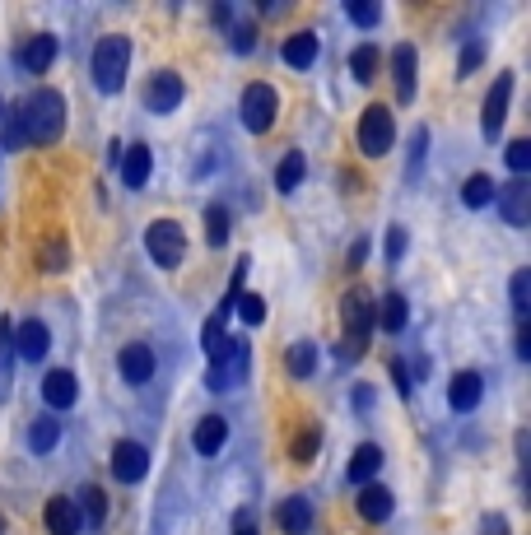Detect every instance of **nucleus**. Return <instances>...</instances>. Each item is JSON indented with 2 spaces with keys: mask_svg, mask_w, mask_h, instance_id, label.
<instances>
[{
  "mask_svg": "<svg viewBox=\"0 0 531 535\" xmlns=\"http://www.w3.org/2000/svg\"><path fill=\"white\" fill-rule=\"evenodd\" d=\"M19 117H24L28 145H52L66 131V98L56 94V89H33L19 103Z\"/></svg>",
  "mask_w": 531,
  "mask_h": 535,
  "instance_id": "obj_1",
  "label": "nucleus"
},
{
  "mask_svg": "<svg viewBox=\"0 0 531 535\" xmlns=\"http://www.w3.org/2000/svg\"><path fill=\"white\" fill-rule=\"evenodd\" d=\"M341 317H345V340H341V349H336V359L354 363L368 349V335H373V298H368L364 289H350L341 303Z\"/></svg>",
  "mask_w": 531,
  "mask_h": 535,
  "instance_id": "obj_2",
  "label": "nucleus"
},
{
  "mask_svg": "<svg viewBox=\"0 0 531 535\" xmlns=\"http://www.w3.org/2000/svg\"><path fill=\"white\" fill-rule=\"evenodd\" d=\"M126 66H131V38H122V33L98 38V47H94V84L103 89V94H122Z\"/></svg>",
  "mask_w": 531,
  "mask_h": 535,
  "instance_id": "obj_3",
  "label": "nucleus"
},
{
  "mask_svg": "<svg viewBox=\"0 0 531 535\" xmlns=\"http://www.w3.org/2000/svg\"><path fill=\"white\" fill-rule=\"evenodd\" d=\"M145 252H150V261L159 270H177L187 261V233H182V224L177 219H154L145 228Z\"/></svg>",
  "mask_w": 531,
  "mask_h": 535,
  "instance_id": "obj_4",
  "label": "nucleus"
},
{
  "mask_svg": "<svg viewBox=\"0 0 531 535\" xmlns=\"http://www.w3.org/2000/svg\"><path fill=\"white\" fill-rule=\"evenodd\" d=\"M396 145V117L392 107H364V117H359V149H364V159H382L387 149Z\"/></svg>",
  "mask_w": 531,
  "mask_h": 535,
  "instance_id": "obj_5",
  "label": "nucleus"
},
{
  "mask_svg": "<svg viewBox=\"0 0 531 535\" xmlns=\"http://www.w3.org/2000/svg\"><path fill=\"white\" fill-rule=\"evenodd\" d=\"M238 112H243V126H247V131H252V135H266L275 126V117H280V94H275L266 80L247 84Z\"/></svg>",
  "mask_w": 531,
  "mask_h": 535,
  "instance_id": "obj_6",
  "label": "nucleus"
},
{
  "mask_svg": "<svg viewBox=\"0 0 531 535\" xmlns=\"http://www.w3.org/2000/svg\"><path fill=\"white\" fill-rule=\"evenodd\" d=\"M112 475L122 484H140L145 475H150V447L136 438H122L117 447H112Z\"/></svg>",
  "mask_w": 531,
  "mask_h": 535,
  "instance_id": "obj_7",
  "label": "nucleus"
},
{
  "mask_svg": "<svg viewBox=\"0 0 531 535\" xmlns=\"http://www.w3.org/2000/svg\"><path fill=\"white\" fill-rule=\"evenodd\" d=\"M494 201H499L504 224H513V228L531 224V182L527 177H513V182H504V187H494Z\"/></svg>",
  "mask_w": 531,
  "mask_h": 535,
  "instance_id": "obj_8",
  "label": "nucleus"
},
{
  "mask_svg": "<svg viewBox=\"0 0 531 535\" xmlns=\"http://www.w3.org/2000/svg\"><path fill=\"white\" fill-rule=\"evenodd\" d=\"M508 98H513V75H499L494 80V89L485 94V112H480V131H485V140H494V135L504 131V117H508Z\"/></svg>",
  "mask_w": 531,
  "mask_h": 535,
  "instance_id": "obj_9",
  "label": "nucleus"
},
{
  "mask_svg": "<svg viewBox=\"0 0 531 535\" xmlns=\"http://www.w3.org/2000/svg\"><path fill=\"white\" fill-rule=\"evenodd\" d=\"M47 345H52V331H47V321L28 317V321H19V326H14V354H19V359L42 363V359H47Z\"/></svg>",
  "mask_w": 531,
  "mask_h": 535,
  "instance_id": "obj_10",
  "label": "nucleus"
},
{
  "mask_svg": "<svg viewBox=\"0 0 531 535\" xmlns=\"http://www.w3.org/2000/svg\"><path fill=\"white\" fill-rule=\"evenodd\" d=\"M182 94H187V89H182V75H173V70H159V75L145 84V107L164 117V112H177Z\"/></svg>",
  "mask_w": 531,
  "mask_h": 535,
  "instance_id": "obj_11",
  "label": "nucleus"
},
{
  "mask_svg": "<svg viewBox=\"0 0 531 535\" xmlns=\"http://www.w3.org/2000/svg\"><path fill=\"white\" fill-rule=\"evenodd\" d=\"M42 401H47V410H70V405L80 401L75 373H70V368H52V373L42 377Z\"/></svg>",
  "mask_w": 531,
  "mask_h": 535,
  "instance_id": "obj_12",
  "label": "nucleus"
},
{
  "mask_svg": "<svg viewBox=\"0 0 531 535\" xmlns=\"http://www.w3.org/2000/svg\"><path fill=\"white\" fill-rule=\"evenodd\" d=\"M117 373L131 382V387H145L154 377V349L150 345H126L122 354H117Z\"/></svg>",
  "mask_w": 531,
  "mask_h": 535,
  "instance_id": "obj_13",
  "label": "nucleus"
},
{
  "mask_svg": "<svg viewBox=\"0 0 531 535\" xmlns=\"http://www.w3.org/2000/svg\"><path fill=\"white\" fill-rule=\"evenodd\" d=\"M117 163H122V187H131V191H140L145 182H150V173H154L150 145H126Z\"/></svg>",
  "mask_w": 531,
  "mask_h": 535,
  "instance_id": "obj_14",
  "label": "nucleus"
},
{
  "mask_svg": "<svg viewBox=\"0 0 531 535\" xmlns=\"http://www.w3.org/2000/svg\"><path fill=\"white\" fill-rule=\"evenodd\" d=\"M56 52H61V42H56L52 33H38V38H28L24 47H19V66H24L28 75H47V66L56 61Z\"/></svg>",
  "mask_w": 531,
  "mask_h": 535,
  "instance_id": "obj_15",
  "label": "nucleus"
},
{
  "mask_svg": "<svg viewBox=\"0 0 531 535\" xmlns=\"http://www.w3.org/2000/svg\"><path fill=\"white\" fill-rule=\"evenodd\" d=\"M229 442V419L224 415H205L196 419V428H191V447L201 456H219V447Z\"/></svg>",
  "mask_w": 531,
  "mask_h": 535,
  "instance_id": "obj_16",
  "label": "nucleus"
},
{
  "mask_svg": "<svg viewBox=\"0 0 531 535\" xmlns=\"http://www.w3.org/2000/svg\"><path fill=\"white\" fill-rule=\"evenodd\" d=\"M275 522H280V531L285 535H308L313 531V503L303 494H289L280 508H275Z\"/></svg>",
  "mask_w": 531,
  "mask_h": 535,
  "instance_id": "obj_17",
  "label": "nucleus"
},
{
  "mask_svg": "<svg viewBox=\"0 0 531 535\" xmlns=\"http://www.w3.org/2000/svg\"><path fill=\"white\" fill-rule=\"evenodd\" d=\"M317 56H322V38H317L313 28H299V33L285 38V66L308 70V66H317Z\"/></svg>",
  "mask_w": 531,
  "mask_h": 535,
  "instance_id": "obj_18",
  "label": "nucleus"
},
{
  "mask_svg": "<svg viewBox=\"0 0 531 535\" xmlns=\"http://www.w3.org/2000/svg\"><path fill=\"white\" fill-rule=\"evenodd\" d=\"M480 396H485V382H480L476 368H466V373L452 377V387H448V405L457 410V415H466V410H476Z\"/></svg>",
  "mask_w": 531,
  "mask_h": 535,
  "instance_id": "obj_19",
  "label": "nucleus"
},
{
  "mask_svg": "<svg viewBox=\"0 0 531 535\" xmlns=\"http://www.w3.org/2000/svg\"><path fill=\"white\" fill-rule=\"evenodd\" d=\"M392 489H387V484H364V489H359V517H364V522H373V526H382L387 522V517H392Z\"/></svg>",
  "mask_w": 531,
  "mask_h": 535,
  "instance_id": "obj_20",
  "label": "nucleus"
},
{
  "mask_svg": "<svg viewBox=\"0 0 531 535\" xmlns=\"http://www.w3.org/2000/svg\"><path fill=\"white\" fill-rule=\"evenodd\" d=\"M42 522H47V535H75L80 531V508H75V498H47Z\"/></svg>",
  "mask_w": 531,
  "mask_h": 535,
  "instance_id": "obj_21",
  "label": "nucleus"
},
{
  "mask_svg": "<svg viewBox=\"0 0 531 535\" xmlns=\"http://www.w3.org/2000/svg\"><path fill=\"white\" fill-rule=\"evenodd\" d=\"M378 475H382V447H378V442H364V447L350 456V470H345V480L364 489V484H373Z\"/></svg>",
  "mask_w": 531,
  "mask_h": 535,
  "instance_id": "obj_22",
  "label": "nucleus"
},
{
  "mask_svg": "<svg viewBox=\"0 0 531 535\" xmlns=\"http://www.w3.org/2000/svg\"><path fill=\"white\" fill-rule=\"evenodd\" d=\"M201 345H205V354H210V363H229L233 354H238V345H233V335H229V326H224V317H219V312L205 321Z\"/></svg>",
  "mask_w": 531,
  "mask_h": 535,
  "instance_id": "obj_23",
  "label": "nucleus"
},
{
  "mask_svg": "<svg viewBox=\"0 0 531 535\" xmlns=\"http://www.w3.org/2000/svg\"><path fill=\"white\" fill-rule=\"evenodd\" d=\"M392 80H396V103H410L415 98V47L401 42L392 52Z\"/></svg>",
  "mask_w": 531,
  "mask_h": 535,
  "instance_id": "obj_24",
  "label": "nucleus"
},
{
  "mask_svg": "<svg viewBox=\"0 0 531 535\" xmlns=\"http://www.w3.org/2000/svg\"><path fill=\"white\" fill-rule=\"evenodd\" d=\"M406 321H410L406 298H401V294H382V303L373 308V326H382L387 335H396V331H406Z\"/></svg>",
  "mask_w": 531,
  "mask_h": 535,
  "instance_id": "obj_25",
  "label": "nucleus"
},
{
  "mask_svg": "<svg viewBox=\"0 0 531 535\" xmlns=\"http://www.w3.org/2000/svg\"><path fill=\"white\" fill-rule=\"evenodd\" d=\"M303 173H308V159H303L299 149H289L285 159H280V168H275V191H280V196H294V191L303 187Z\"/></svg>",
  "mask_w": 531,
  "mask_h": 535,
  "instance_id": "obj_26",
  "label": "nucleus"
},
{
  "mask_svg": "<svg viewBox=\"0 0 531 535\" xmlns=\"http://www.w3.org/2000/svg\"><path fill=\"white\" fill-rule=\"evenodd\" d=\"M56 442H61V424H56L52 415H38L33 424H28V447H33L38 456L56 452Z\"/></svg>",
  "mask_w": 531,
  "mask_h": 535,
  "instance_id": "obj_27",
  "label": "nucleus"
},
{
  "mask_svg": "<svg viewBox=\"0 0 531 535\" xmlns=\"http://www.w3.org/2000/svg\"><path fill=\"white\" fill-rule=\"evenodd\" d=\"M285 368H289V377H313L317 373V345L313 340H299V345H289V354H285Z\"/></svg>",
  "mask_w": 531,
  "mask_h": 535,
  "instance_id": "obj_28",
  "label": "nucleus"
},
{
  "mask_svg": "<svg viewBox=\"0 0 531 535\" xmlns=\"http://www.w3.org/2000/svg\"><path fill=\"white\" fill-rule=\"evenodd\" d=\"M378 66H382L378 47H373V42H359V47H354V56H350L354 80H359V84H373V80H378Z\"/></svg>",
  "mask_w": 531,
  "mask_h": 535,
  "instance_id": "obj_29",
  "label": "nucleus"
},
{
  "mask_svg": "<svg viewBox=\"0 0 531 535\" xmlns=\"http://www.w3.org/2000/svg\"><path fill=\"white\" fill-rule=\"evenodd\" d=\"M10 382H14V321L5 317L0 321V401H5Z\"/></svg>",
  "mask_w": 531,
  "mask_h": 535,
  "instance_id": "obj_30",
  "label": "nucleus"
},
{
  "mask_svg": "<svg viewBox=\"0 0 531 535\" xmlns=\"http://www.w3.org/2000/svg\"><path fill=\"white\" fill-rule=\"evenodd\" d=\"M75 508H80V522H89V526L108 522V498H103V489H98V484H84V498L75 503Z\"/></svg>",
  "mask_w": 531,
  "mask_h": 535,
  "instance_id": "obj_31",
  "label": "nucleus"
},
{
  "mask_svg": "<svg viewBox=\"0 0 531 535\" xmlns=\"http://www.w3.org/2000/svg\"><path fill=\"white\" fill-rule=\"evenodd\" d=\"M462 201L471 205V210H485V205L494 201V177L490 173H471L462 187Z\"/></svg>",
  "mask_w": 531,
  "mask_h": 535,
  "instance_id": "obj_32",
  "label": "nucleus"
},
{
  "mask_svg": "<svg viewBox=\"0 0 531 535\" xmlns=\"http://www.w3.org/2000/svg\"><path fill=\"white\" fill-rule=\"evenodd\" d=\"M205 242H210V247H224V242H229V210H224V205H210V210H205Z\"/></svg>",
  "mask_w": 531,
  "mask_h": 535,
  "instance_id": "obj_33",
  "label": "nucleus"
},
{
  "mask_svg": "<svg viewBox=\"0 0 531 535\" xmlns=\"http://www.w3.org/2000/svg\"><path fill=\"white\" fill-rule=\"evenodd\" d=\"M233 308H238V317H243L247 326H261V321H266V303H261V294H238L233 298Z\"/></svg>",
  "mask_w": 531,
  "mask_h": 535,
  "instance_id": "obj_34",
  "label": "nucleus"
},
{
  "mask_svg": "<svg viewBox=\"0 0 531 535\" xmlns=\"http://www.w3.org/2000/svg\"><path fill=\"white\" fill-rule=\"evenodd\" d=\"M508 298H513V312L527 317V303H531V270H518L513 284H508Z\"/></svg>",
  "mask_w": 531,
  "mask_h": 535,
  "instance_id": "obj_35",
  "label": "nucleus"
},
{
  "mask_svg": "<svg viewBox=\"0 0 531 535\" xmlns=\"http://www.w3.org/2000/svg\"><path fill=\"white\" fill-rule=\"evenodd\" d=\"M345 14H350V24L373 28L382 19V5H368V0H345Z\"/></svg>",
  "mask_w": 531,
  "mask_h": 535,
  "instance_id": "obj_36",
  "label": "nucleus"
},
{
  "mask_svg": "<svg viewBox=\"0 0 531 535\" xmlns=\"http://www.w3.org/2000/svg\"><path fill=\"white\" fill-rule=\"evenodd\" d=\"M317 442H322V433H317V428H299V433H294V447H289V456H294V461H313V456H317Z\"/></svg>",
  "mask_w": 531,
  "mask_h": 535,
  "instance_id": "obj_37",
  "label": "nucleus"
},
{
  "mask_svg": "<svg viewBox=\"0 0 531 535\" xmlns=\"http://www.w3.org/2000/svg\"><path fill=\"white\" fill-rule=\"evenodd\" d=\"M224 28H229V47H233L238 56H247L252 47H257V28H252V24H233V19H229Z\"/></svg>",
  "mask_w": 531,
  "mask_h": 535,
  "instance_id": "obj_38",
  "label": "nucleus"
},
{
  "mask_svg": "<svg viewBox=\"0 0 531 535\" xmlns=\"http://www.w3.org/2000/svg\"><path fill=\"white\" fill-rule=\"evenodd\" d=\"M504 159H508V168H513V177H527V168H531V140H513V145L504 149Z\"/></svg>",
  "mask_w": 531,
  "mask_h": 535,
  "instance_id": "obj_39",
  "label": "nucleus"
},
{
  "mask_svg": "<svg viewBox=\"0 0 531 535\" xmlns=\"http://www.w3.org/2000/svg\"><path fill=\"white\" fill-rule=\"evenodd\" d=\"M0 135H5V149H24L28 135H24V117H19V107H10V117H5V126H0Z\"/></svg>",
  "mask_w": 531,
  "mask_h": 535,
  "instance_id": "obj_40",
  "label": "nucleus"
},
{
  "mask_svg": "<svg viewBox=\"0 0 531 535\" xmlns=\"http://www.w3.org/2000/svg\"><path fill=\"white\" fill-rule=\"evenodd\" d=\"M401 256H406V228H392V233H387V261H401Z\"/></svg>",
  "mask_w": 531,
  "mask_h": 535,
  "instance_id": "obj_41",
  "label": "nucleus"
},
{
  "mask_svg": "<svg viewBox=\"0 0 531 535\" xmlns=\"http://www.w3.org/2000/svg\"><path fill=\"white\" fill-rule=\"evenodd\" d=\"M42 270H66V247H61V242L42 247Z\"/></svg>",
  "mask_w": 531,
  "mask_h": 535,
  "instance_id": "obj_42",
  "label": "nucleus"
},
{
  "mask_svg": "<svg viewBox=\"0 0 531 535\" xmlns=\"http://www.w3.org/2000/svg\"><path fill=\"white\" fill-rule=\"evenodd\" d=\"M480 56H485V47H480V42H466V52H462V66H457V75H471V70L480 66Z\"/></svg>",
  "mask_w": 531,
  "mask_h": 535,
  "instance_id": "obj_43",
  "label": "nucleus"
},
{
  "mask_svg": "<svg viewBox=\"0 0 531 535\" xmlns=\"http://www.w3.org/2000/svg\"><path fill=\"white\" fill-rule=\"evenodd\" d=\"M480 535H513V531H508V517H499V512L480 517Z\"/></svg>",
  "mask_w": 531,
  "mask_h": 535,
  "instance_id": "obj_44",
  "label": "nucleus"
},
{
  "mask_svg": "<svg viewBox=\"0 0 531 535\" xmlns=\"http://www.w3.org/2000/svg\"><path fill=\"white\" fill-rule=\"evenodd\" d=\"M392 382H396V391H401V396H410V373H406V363H401V359H392Z\"/></svg>",
  "mask_w": 531,
  "mask_h": 535,
  "instance_id": "obj_45",
  "label": "nucleus"
},
{
  "mask_svg": "<svg viewBox=\"0 0 531 535\" xmlns=\"http://www.w3.org/2000/svg\"><path fill=\"white\" fill-rule=\"evenodd\" d=\"M233 535H261V531H257V522H252V512H247V508L238 512V517H233Z\"/></svg>",
  "mask_w": 531,
  "mask_h": 535,
  "instance_id": "obj_46",
  "label": "nucleus"
},
{
  "mask_svg": "<svg viewBox=\"0 0 531 535\" xmlns=\"http://www.w3.org/2000/svg\"><path fill=\"white\" fill-rule=\"evenodd\" d=\"M364 261H368V238H359V242H354V247H350V261H345V266H350V270H359V266H364Z\"/></svg>",
  "mask_w": 531,
  "mask_h": 535,
  "instance_id": "obj_47",
  "label": "nucleus"
},
{
  "mask_svg": "<svg viewBox=\"0 0 531 535\" xmlns=\"http://www.w3.org/2000/svg\"><path fill=\"white\" fill-rule=\"evenodd\" d=\"M518 359H531V326L527 321L518 326Z\"/></svg>",
  "mask_w": 531,
  "mask_h": 535,
  "instance_id": "obj_48",
  "label": "nucleus"
},
{
  "mask_svg": "<svg viewBox=\"0 0 531 535\" xmlns=\"http://www.w3.org/2000/svg\"><path fill=\"white\" fill-rule=\"evenodd\" d=\"M354 405H359V410H373V387H354Z\"/></svg>",
  "mask_w": 531,
  "mask_h": 535,
  "instance_id": "obj_49",
  "label": "nucleus"
},
{
  "mask_svg": "<svg viewBox=\"0 0 531 535\" xmlns=\"http://www.w3.org/2000/svg\"><path fill=\"white\" fill-rule=\"evenodd\" d=\"M0 535H5V517H0Z\"/></svg>",
  "mask_w": 531,
  "mask_h": 535,
  "instance_id": "obj_50",
  "label": "nucleus"
},
{
  "mask_svg": "<svg viewBox=\"0 0 531 535\" xmlns=\"http://www.w3.org/2000/svg\"><path fill=\"white\" fill-rule=\"evenodd\" d=\"M0 112H5V103H0Z\"/></svg>",
  "mask_w": 531,
  "mask_h": 535,
  "instance_id": "obj_51",
  "label": "nucleus"
}]
</instances>
